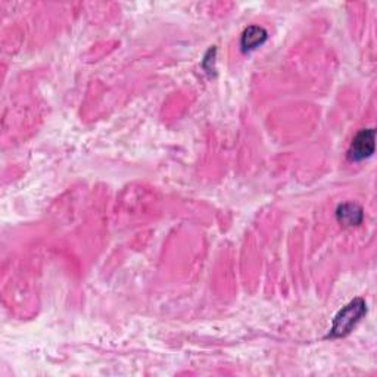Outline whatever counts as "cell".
Segmentation results:
<instances>
[{"label":"cell","mask_w":377,"mask_h":377,"mask_svg":"<svg viewBox=\"0 0 377 377\" xmlns=\"http://www.w3.org/2000/svg\"><path fill=\"white\" fill-rule=\"evenodd\" d=\"M367 313V303L363 298H355L340 310L335 318L332 329L327 335L330 339L344 337L352 332V329L361 321Z\"/></svg>","instance_id":"1"},{"label":"cell","mask_w":377,"mask_h":377,"mask_svg":"<svg viewBox=\"0 0 377 377\" xmlns=\"http://www.w3.org/2000/svg\"><path fill=\"white\" fill-rule=\"evenodd\" d=\"M374 129H363L361 132H358L348 149V159L352 161V163H358V161L370 158L374 153Z\"/></svg>","instance_id":"2"},{"label":"cell","mask_w":377,"mask_h":377,"mask_svg":"<svg viewBox=\"0 0 377 377\" xmlns=\"http://www.w3.org/2000/svg\"><path fill=\"white\" fill-rule=\"evenodd\" d=\"M265 40H267V31L262 27L250 25L242 34L240 47L243 52H250L264 45Z\"/></svg>","instance_id":"4"},{"label":"cell","mask_w":377,"mask_h":377,"mask_svg":"<svg viewBox=\"0 0 377 377\" xmlns=\"http://www.w3.org/2000/svg\"><path fill=\"white\" fill-rule=\"evenodd\" d=\"M336 219L340 226L344 227H355L360 226L363 223L364 214L363 208L356 204H342L339 205L336 209Z\"/></svg>","instance_id":"3"}]
</instances>
